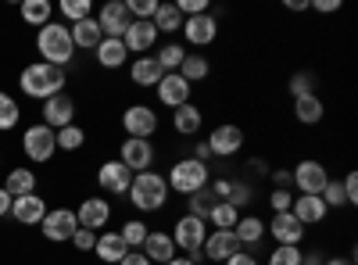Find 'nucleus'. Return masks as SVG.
<instances>
[{"mask_svg": "<svg viewBox=\"0 0 358 265\" xmlns=\"http://www.w3.org/2000/svg\"><path fill=\"white\" fill-rule=\"evenodd\" d=\"M65 83H69L65 69H54V65H47V62H33V65H25V69L18 72L22 94L33 97V101H40V104L50 101V97H57V94H65Z\"/></svg>", "mask_w": 358, "mask_h": 265, "instance_id": "1", "label": "nucleus"}, {"mask_svg": "<svg viewBox=\"0 0 358 265\" xmlns=\"http://www.w3.org/2000/svg\"><path fill=\"white\" fill-rule=\"evenodd\" d=\"M126 197H129V204H133L136 212L155 215V212H162L165 204H169L172 194H169V183H165L162 172H136Z\"/></svg>", "mask_w": 358, "mask_h": 265, "instance_id": "2", "label": "nucleus"}, {"mask_svg": "<svg viewBox=\"0 0 358 265\" xmlns=\"http://www.w3.org/2000/svg\"><path fill=\"white\" fill-rule=\"evenodd\" d=\"M36 50L47 65L54 69H65L72 57H76V43H72V33H69V25L62 22H47L43 29H36Z\"/></svg>", "mask_w": 358, "mask_h": 265, "instance_id": "3", "label": "nucleus"}, {"mask_svg": "<svg viewBox=\"0 0 358 265\" xmlns=\"http://www.w3.org/2000/svg\"><path fill=\"white\" fill-rule=\"evenodd\" d=\"M165 183H169V194L190 197V194H197V190H204L208 183H212V169L201 165V162H194V158L187 155V158L172 162V169H169V176H165Z\"/></svg>", "mask_w": 358, "mask_h": 265, "instance_id": "4", "label": "nucleus"}, {"mask_svg": "<svg viewBox=\"0 0 358 265\" xmlns=\"http://www.w3.org/2000/svg\"><path fill=\"white\" fill-rule=\"evenodd\" d=\"M169 237H172L176 251H183V255L197 258L201 248H204V237H208V222L197 219V215H190V212H183V215L172 222V233H169Z\"/></svg>", "mask_w": 358, "mask_h": 265, "instance_id": "5", "label": "nucleus"}, {"mask_svg": "<svg viewBox=\"0 0 358 265\" xmlns=\"http://www.w3.org/2000/svg\"><path fill=\"white\" fill-rule=\"evenodd\" d=\"M22 151H25V158L33 162V165L50 162V158L57 155V136H54V129L43 126V122L29 126V129L22 133Z\"/></svg>", "mask_w": 358, "mask_h": 265, "instance_id": "6", "label": "nucleus"}, {"mask_svg": "<svg viewBox=\"0 0 358 265\" xmlns=\"http://www.w3.org/2000/svg\"><path fill=\"white\" fill-rule=\"evenodd\" d=\"M244 129L236 126V122H219L212 133L204 136L208 143V151H212V158H233V155H241L244 151Z\"/></svg>", "mask_w": 358, "mask_h": 265, "instance_id": "7", "label": "nucleus"}, {"mask_svg": "<svg viewBox=\"0 0 358 265\" xmlns=\"http://www.w3.org/2000/svg\"><path fill=\"white\" fill-rule=\"evenodd\" d=\"M155 158H158L155 140H133V136H126L122 143H118V162H122L133 176L136 172H151L155 169Z\"/></svg>", "mask_w": 358, "mask_h": 265, "instance_id": "8", "label": "nucleus"}, {"mask_svg": "<svg viewBox=\"0 0 358 265\" xmlns=\"http://www.w3.org/2000/svg\"><path fill=\"white\" fill-rule=\"evenodd\" d=\"M183 47L187 50H201V47H212L215 40H219V18H212V15H194V18H183Z\"/></svg>", "mask_w": 358, "mask_h": 265, "instance_id": "9", "label": "nucleus"}, {"mask_svg": "<svg viewBox=\"0 0 358 265\" xmlns=\"http://www.w3.org/2000/svg\"><path fill=\"white\" fill-rule=\"evenodd\" d=\"M290 187H297V194H322L326 180H330V172L319 158H301L294 169H290Z\"/></svg>", "mask_w": 358, "mask_h": 265, "instance_id": "10", "label": "nucleus"}, {"mask_svg": "<svg viewBox=\"0 0 358 265\" xmlns=\"http://www.w3.org/2000/svg\"><path fill=\"white\" fill-rule=\"evenodd\" d=\"M122 129H126V136H133V140H155V133H158V115H155V108H151V104H129V108L122 111Z\"/></svg>", "mask_w": 358, "mask_h": 265, "instance_id": "11", "label": "nucleus"}, {"mask_svg": "<svg viewBox=\"0 0 358 265\" xmlns=\"http://www.w3.org/2000/svg\"><path fill=\"white\" fill-rule=\"evenodd\" d=\"M40 229H43V237L50 244H65V241H72V233L79 229V219H76L72 208H47Z\"/></svg>", "mask_w": 358, "mask_h": 265, "instance_id": "12", "label": "nucleus"}, {"mask_svg": "<svg viewBox=\"0 0 358 265\" xmlns=\"http://www.w3.org/2000/svg\"><path fill=\"white\" fill-rule=\"evenodd\" d=\"M155 94H158V104L162 108H183V104H190V97H194V86L179 76V72H165L162 76V83L155 86Z\"/></svg>", "mask_w": 358, "mask_h": 265, "instance_id": "13", "label": "nucleus"}, {"mask_svg": "<svg viewBox=\"0 0 358 265\" xmlns=\"http://www.w3.org/2000/svg\"><path fill=\"white\" fill-rule=\"evenodd\" d=\"M305 226L297 222L290 212H280V215H273L265 222V237H273L276 244H283V248H301V241H305Z\"/></svg>", "mask_w": 358, "mask_h": 265, "instance_id": "14", "label": "nucleus"}, {"mask_svg": "<svg viewBox=\"0 0 358 265\" xmlns=\"http://www.w3.org/2000/svg\"><path fill=\"white\" fill-rule=\"evenodd\" d=\"M97 18V25H101V33H104V40H122L126 36V29H129V8L122 4V0H108V4L94 15Z\"/></svg>", "mask_w": 358, "mask_h": 265, "instance_id": "15", "label": "nucleus"}, {"mask_svg": "<svg viewBox=\"0 0 358 265\" xmlns=\"http://www.w3.org/2000/svg\"><path fill=\"white\" fill-rule=\"evenodd\" d=\"M76 219H79V229H94V233H101V229L111 222V201H108V197H101V194L83 197V201H79Z\"/></svg>", "mask_w": 358, "mask_h": 265, "instance_id": "16", "label": "nucleus"}, {"mask_svg": "<svg viewBox=\"0 0 358 265\" xmlns=\"http://www.w3.org/2000/svg\"><path fill=\"white\" fill-rule=\"evenodd\" d=\"M129 183H133V172L118 162V158H111V162H104V165L97 169V187H101L104 194H111V197H126V194H129Z\"/></svg>", "mask_w": 358, "mask_h": 265, "instance_id": "17", "label": "nucleus"}, {"mask_svg": "<svg viewBox=\"0 0 358 265\" xmlns=\"http://www.w3.org/2000/svg\"><path fill=\"white\" fill-rule=\"evenodd\" d=\"M236 251H244V248H241V241L233 237V229H208L204 248H201L204 262H215V265H222V262H226V258H233Z\"/></svg>", "mask_w": 358, "mask_h": 265, "instance_id": "18", "label": "nucleus"}, {"mask_svg": "<svg viewBox=\"0 0 358 265\" xmlns=\"http://www.w3.org/2000/svg\"><path fill=\"white\" fill-rule=\"evenodd\" d=\"M40 115H43V126H50V129L57 133V129H65V126L76 122V101H72L69 94H57V97L43 101Z\"/></svg>", "mask_w": 358, "mask_h": 265, "instance_id": "19", "label": "nucleus"}, {"mask_svg": "<svg viewBox=\"0 0 358 265\" xmlns=\"http://www.w3.org/2000/svg\"><path fill=\"white\" fill-rule=\"evenodd\" d=\"M290 215H294L297 222H301V226L308 229V226H319L326 215H330V208L322 204V197H319V194H294Z\"/></svg>", "mask_w": 358, "mask_h": 265, "instance_id": "20", "label": "nucleus"}, {"mask_svg": "<svg viewBox=\"0 0 358 265\" xmlns=\"http://www.w3.org/2000/svg\"><path fill=\"white\" fill-rule=\"evenodd\" d=\"M122 43H126L129 57H133V54L143 57V54H151V50H155V43H158V29H155L151 22H129Z\"/></svg>", "mask_w": 358, "mask_h": 265, "instance_id": "21", "label": "nucleus"}, {"mask_svg": "<svg viewBox=\"0 0 358 265\" xmlns=\"http://www.w3.org/2000/svg\"><path fill=\"white\" fill-rule=\"evenodd\" d=\"M162 65H158V57L155 54H143V57H133L129 62V79L133 86H140V90H155V86L162 83Z\"/></svg>", "mask_w": 358, "mask_h": 265, "instance_id": "22", "label": "nucleus"}, {"mask_svg": "<svg viewBox=\"0 0 358 265\" xmlns=\"http://www.w3.org/2000/svg\"><path fill=\"white\" fill-rule=\"evenodd\" d=\"M43 215H47V201L40 194H25V197L11 201V219L22 222V226H40Z\"/></svg>", "mask_w": 358, "mask_h": 265, "instance_id": "23", "label": "nucleus"}, {"mask_svg": "<svg viewBox=\"0 0 358 265\" xmlns=\"http://www.w3.org/2000/svg\"><path fill=\"white\" fill-rule=\"evenodd\" d=\"M233 237L241 241L244 251L255 255V248L265 241V219H258L255 212H251V215H241V219H236V226H233Z\"/></svg>", "mask_w": 358, "mask_h": 265, "instance_id": "24", "label": "nucleus"}, {"mask_svg": "<svg viewBox=\"0 0 358 265\" xmlns=\"http://www.w3.org/2000/svg\"><path fill=\"white\" fill-rule=\"evenodd\" d=\"M147 258H151L155 265H169L179 251H176V244H172V237H169V233L165 229H151V233H147V241H143V248H140Z\"/></svg>", "mask_w": 358, "mask_h": 265, "instance_id": "25", "label": "nucleus"}, {"mask_svg": "<svg viewBox=\"0 0 358 265\" xmlns=\"http://www.w3.org/2000/svg\"><path fill=\"white\" fill-rule=\"evenodd\" d=\"M126 241L118 237V229H104V233H97V248H94V255L101 258V262H108V265H118L126 258Z\"/></svg>", "mask_w": 358, "mask_h": 265, "instance_id": "26", "label": "nucleus"}, {"mask_svg": "<svg viewBox=\"0 0 358 265\" xmlns=\"http://www.w3.org/2000/svg\"><path fill=\"white\" fill-rule=\"evenodd\" d=\"M201 126H204V111H201L194 101L172 111V129H176L179 136H197V133H201Z\"/></svg>", "mask_w": 358, "mask_h": 265, "instance_id": "27", "label": "nucleus"}, {"mask_svg": "<svg viewBox=\"0 0 358 265\" xmlns=\"http://www.w3.org/2000/svg\"><path fill=\"white\" fill-rule=\"evenodd\" d=\"M69 33H72L76 50H97V43L104 40V33H101V25H97L94 15L83 18V22H76V25H69Z\"/></svg>", "mask_w": 358, "mask_h": 265, "instance_id": "28", "label": "nucleus"}, {"mask_svg": "<svg viewBox=\"0 0 358 265\" xmlns=\"http://www.w3.org/2000/svg\"><path fill=\"white\" fill-rule=\"evenodd\" d=\"M326 115V104L319 94H305V97H294V119L301 126H319Z\"/></svg>", "mask_w": 358, "mask_h": 265, "instance_id": "29", "label": "nucleus"}, {"mask_svg": "<svg viewBox=\"0 0 358 265\" xmlns=\"http://www.w3.org/2000/svg\"><path fill=\"white\" fill-rule=\"evenodd\" d=\"M94 54H97V65H101V69H108V72L122 69V65L129 62V50H126V43H122V40H101Z\"/></svg>", "mask_w": 358, "mask_h": 265, "instance_id": "30", "label": "nucleus"}, {"mask_svg": "<svg viewBox=\"0 0 358 265\" xmlns=\"http://www.w3.org/2000/svg\"><path fill=\"white\" fill-rule=\"evenodd\" d=\"M4 190L11 197H25V194H36V172L29 169V165H18L4 176Z\"/></svg>", "mask_w": 358, "mask_h": 265, "instance_id": "31", "label": "nucleus"}, {"mask_svg": "<svg viewBox=\"0 0 358 265\" xmlns=\"http://www.w3.org/2000/svg\"><path fill=\"white\" fill-rule=\"evenodd\" d=\"M179 76H183L190 86H194V83H204L208 76H212V62H208V54H201V50H187L183 65H179Z\"/></svg>", "mask_w": 358, "mask_h": 265, "instance_id": "32", "label": "nucleus"}, {"mask_svg": "<svg viewBox=\"0 0 358 265\" xmlns=\"http://www.w3.org/2000/svg\"><path fill=\"white\" fill-rule=\"evenodd\" d=\"M151 25L158 29V36H162V33H165V36H176L179 29H183V15L176 11V4H158V11H155Z\"/></svg>", "mask_w": 358, "mask_h": 265, "instance_id": "33", "label": "nucleus"}, {"mask_svg": "<svg viewBox=\"0 0 358 265\" xmlns=\"http://www.w3.org/2000/svg\"><path fill=\"white\" fill-rule=\"evenodd\" d=\"M236 219H241V212L233 208V204H226V201H215L212 204V212H208V229H233L236 226Z\"/></svg>", "mask_w": 358, "mask_h": 265, "instance_id": "34", "label": "nucleus"}, {"mask_svg": "<svg viewBox=\"0 0 358 265\" xmlns=\"http://www.w3.org/2000/svg\"><path fill=\"white\" fill-rule=\"evenodd\" d=\"M22 22L43 29L50 22V0H22Z\"/></svg>", "mask_w": 358, "mask_h": 265, "instance_id": "35", "label": "nucleus"}, {"mask_svg": "<svg viewBox=\"0 0 358 265\" xmlns=\"http://www.w3.org/2000/svg\"><path fill=\"white\" fill-rule=\"evenodd\" d=\"M155 57H158L162 72H179V65H183V57H187V47L176 43V40H165V47H158Z\"/></svg>", "mask_w": 358, "mask_h": 265, "instance_id": "36", "label": "nucleus"}, {"mask_svg": "<svg viewBox=\"0 0 358 265\" xmlns=\"http://www.w3.org/2000/svg\"><path fill=\"white\" fill-rule=\"evenodd\" d=\"M226 204H233V208L244 215V208H251V204H255V183H248V180H236V176H233V187H229Z\"/></svg>", "mask_w": 358, "mask_h": 265, "instance_id": "37", "label": "nucleus"}, {"mask_svg": "<svg viewBox=\"0 0 358 265\" xmlns=\"http://www.w3.org/2000/svg\"><path fill=\"white\" fill-rule=\"evenodd\" d=\"M147 233H151V226H147L143 219H129V222H122L118 237L126 241V248H129V251H140V248H143V241H147Z\"/></svg>", "mask_w": 358, "mask_h": 265, "instance_id": "38", "label": "nucleus"}, {"mask_svg": "<svg viewBox=\"0 0 358 265\" xmlns=\"http://www.w3.org/2000/svg\"><path fill=\"white\" fill-rule=\"evenodd\" d=\"M18 119H22V108H18V101H15L11 94L0 90V133L15 129V126H18Z\"/></svg>", "mask_w": 358, "mask_h": 265, "instance_id": "39", "label": "nucleus"}, {"mask_svg": "<svg viewBox=\"0 0 358 265\" xmlns=\"http://www.w3.org/2000/svg\"><path fill=\"white\" fill-rule=\"evenodd\" d=\"M215 201H219V197L204 187V190H197V194L187 197V212L197 215V219H208V212H212V204H215Z\"/></svg>", "mask_w": 358, "mask_h": 265, "instance_id": "40", "label": "nucleus"}, {"mask_svg": "<svg viewBox=\"0 0 358 265\" xmlns=\"http://www.w3.org/2000/svg\"><path fill=\"white\" fill-rule=\"evenodd\" d=\"M57 136V151H79V147L86 143V133H83V126H65V129H57L54 133Z\"/></svg>", "mask_w": 358, "mask_h": 265, "instance_id": "41", "label": "nucleus"}, {"mask_svg": "<svg viewBox=\"0 0 358 265\" xmlns=\"http://www.w3.org/2000/svg\"><path fill=\"white\" fill-rule=\"evenodd\" d=\"M322 204H326V208H348V197H344V183L341 180H334V176H330V180H326V187H322Z\"/></svg>", "mask_w": 358, "mask_h": 265, "instance_id": "42", "label": "nucleus"}, {"mask_svg": "<svg viewBox=\"0 0 358 265\" xmlns=\"http://www.w3.org/2000/svg\"><path fill=\"white\" fill-rule=\"evenodd\" d=\"M62 15L76 25V22H83V18L94 15V4H90V0H62Z\"/></svg>", "mask_w": 358, "mask_h": 265, "instance_id": "43", "label": "nucleus"}, {"mask_svg": "<svg viewBox=\"0 0 358 265\" xmlns=\"http://www.w3.org/2000/svg\"><path fill=\"white\" fill-rule=\"evenodd\" d=\"M290 97H305V94H315V76L312 72H294L290 83H287Z\"/></svg>", "mask_w": 358, "mask_h": 265, "instance_id": "44", "label": "nucleus"}, {"mask_svg": "<svg viewBox=\"0 0 358 265\" xmlns=\"http://www.w3.org/2000/svg\"><path fill=\"white\" fill-rule=\"evenodd\" d=\"M301 255H305L301 248H283V244H276L265 265H301Z\"/></svg>", "mask_w": 358, "mask_h": 265, "instance_id": "45", "label": "nucleus"}, {"mask_svg": "<svg viewBox=\"0 0 358 265\" xmlns=\"http://www.w3.org/2000/svg\"><path fill=\"white\" fill-rule=\"evenodd\" d=\"M126 8H129L133 22H151L158 11V0H126Z\"/></svg>", "mask_w": 358, "mask_h": 265, "instance_id": "46", "label": "nucleus"}, {"mask_svg": "<svg viewBox=\"0 0 358 265\" xmlns=\"http://www.w3.org/2000/svg\"><path fill=\"white\" fill-rule=\"evenodd\" d=\"M290 204H294V194L290 190H268V208H273V215L290 212Z\"/></svg>", "mask_w": 358, "mask_h": 265, "instance_id": "47", "label": "nucleus"}, {"mask_svg": "<svg viewBox=\"0 0 358 265\" xmlns=\"http://www.w3.org/2000/svg\"><path fill=\"white\" fill-rule=\"evenodd\" d=\"M69 244H72L76 251H94V248H97V233H94V229H76Z\"/></svg>", "mask_w": 358, "mask_h": 265, "instance_id": "48", "label": "nucleus"}, {"mask_svg": "<svg viewBox=\"0 0 358 265\" xmlns=\"http://www.w3.org/2000/svg\"><path fill=\"white\" fill-rule=\"evenodd\" d=\"M244 172H248V176H244L248 183H255V180H268V162H265V158H251V162L244 165Z\"/></svg>", "mask_w": 358, "mask_h": 265, "instance_id": "49", "label": "nucleus"}, {"mask_svg": "<svg viewBox=\"0 0 358 265\" xmlns=\"http://www.w3.org/2000/svg\"><path fill=\"white\" fill-rule=\"evenodd\" d=\"M268 183H273V190H290V183H294L290 180V169H283V165L280 169H268Z\"/></svg>", "mask_w": 358, "mask_h": 265, "instance_id": "50", "label": "nucleus"}, {"mask_svg": "<svg viewBox=\"0 0 358 265\" xmlns=\"http://www.w3.org/2000/svg\"><path fill=\"white\" fill-rule=\"evenodd\" d=\"M341 183H344V197H348V208H351V204L358 201V176H355V172H348Z\"/></svg>", "mask_w": 358, "mask_h": 265, "instance_id": "51", "label": "nucleus"}, {"mask_svg": "<svg viewBox=\"0 0 358 265\" xmlns=\"http://www.w3.org/2000/svg\"><path fill=\"white\" fill-rule=\"evenodd\" d=\"M312 11H319V15H334V11H341V0H312Z\"/></svg>", "mask_w": 358, "mask_h": 265, "instance_id": "52", "label": "nucleus"}, {"mask_svg": "<svg viewBox=\"0 0 358 265\" xmlns=\"http://www.w3.org/2000/svg\"><path fill=\"white\" fill-rule=\"evenodd\" d=\"M194 162H201V165H208L212 162V151H208V143L204 140H194V155H190Z\"/></svg>", "mask_w": 358, "mask_h": 265, "instance_id": "53", "label": "nucleus"}, {"mask_svg": "<svg viewBox=\"0 0 358 265\" xmlns=\"http://www.w3.org/2000/svg\"><path fill=\"white\" fill-rule=\"evenodd\" d=\"M222 265H258V258L251 255V251H236L233 258H226Z\"/></svg>", "mask_w": 358, "mask_h": 265, "instance_id": "54", "label": "nucleus"}, {"mask_svg": "<svg viewBox=\"0 0 358 265\" xmlns=\"http://www.w3.org/2000/svg\"><path fill=\"white\" fill-rule=\"evenodd\" d=\"M118 265H155L151 258H147L143 251H126V258L122 262H118Z\"/></svg>", "mask_w": 358, "mask_h": 265, "instance_id": "55", "label": "nucleus"}, {"mask_svg": "<svg viewBox=\"0 0 358 265\" xmlns=\"http://www.w3.org/2000/svg\"><path fill=\"white\" fill-rule=\"evenodd\" d=\"M11 201H15V197H11L4 187H0V219H4V215H11Z\"/></svg>", "mask_w": 358, "mask_h": 265, "instance_id": "56", "label": "nucleus"}, {"mask_svg": "<svg viewBox=\"0 0 358 265\" xmlns=\"http://www.w3.org/2000/svg\"><path fill=\"white\" fill-rule=\"evenodd\" d=\"M322 265H355L351 255H330V258H322Z\"/></svg>", "mask_w": 358, "mask_h": 265, "instance_id": "57", "label": "nucleus"}, {"mask_svg": "<svg viewBox=\"0 0 358 265\" xmlns=\"http://www.w3.org/2000/svg\"><path fill=\"white\" fill-rule=\"evenodd\" d=\"M322 258H326L322 251H305L301 255V265H322Z\"/></svg>", "mask_w": 358, "mask_h": 265, "instance_id": "58", "label": "nucleus"}, {"mask_svg": "<svg viewBox=\"0 0 358 265\" xmlns=\"http://www.w3.org/2000/svg\"><path fill=\"white\" fill-rule=\"evenodd\" d=\"M287 8H290V11H308L312 0H287Z\"/></svg>", "mask_w": 358, "mask_h": 265, "instance_id": "59", "label": "nucleus"}, {"mask_svg": "<svg viewBox=\"0 0 358 265\" xmlns=\"http://www.w3.org/2000/svg\"><path fill=\"white\" fill-rule=\"evenodd\" d=\"M169 265H197V262H194V258H190V255H176V258H172V262H169Z\"/></svg>", "mask_w": 358, "mask_h": 265, "instance_id": "60", "label": "nucleus"}]
</instances>
